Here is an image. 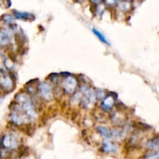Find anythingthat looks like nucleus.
Segmentation results:
<instances>
[{
  "label": "nucleus",
  "instance_id": "obj_6",
  "mask_svg": "<svg viewBox=\"0 0 159 159\" xmlns=\"http://www.w3.org/2000/svg\"><path fill=\"white\" fill-rule=\"evenodd\" d=\"M115 105V98L111 95L106 96L103 98L102 102L100 104V108L102 111L109 112L113 109Z\"/></svg>",
  "mask_w": 159,
  "mask_h": 159
},
{
  "label": "nucleus",
  "instance_id": "obj_2",
  "mask_svg": "<svg viewBox=\"0 0 159 159\" xmlns=\"http://www.w3.org/2000/svg\"><path fill=\"white\" fill-rule=\"evenodd\" d=\"M0 146L6 150H15L18 147V140L15 135L5 134L0 138Z\"/></svg>",
  "mask_w": 159,
  "mask_h": 159
},
{
  "label": "nucleus",
  "instance_id": "obj_14",
  "mask_svg": "<svg viewBox=\"0 0 159 159\" xmlns=\"http://www.w3.org/2000/svg\"><path fill=\"white\" fill-rule=\"evenodd\" d=\"M93 34H94L95 35H96V37H97L98 38H99V40H100L102 42V43H106V44H109L108 40H107V39L106 38V37L103 35V34H102V33L99 32L98 30L95 29V28H93Z\"/></svg>",
  "mask_w": 159,
  "mask_h": 159
},
{
  "label": "nucleus",
  "instance_id": "obj_12",
  "mask_svg": "<svg viewBox=\"0 0 159 159\" xmlns=\"http://www.w3.org/2000/svg\"><path fill=\"white\" fill-rule=\"evenodd\" d=\"M146 148L149 149V151L155 150L159 148V137L153 138L146 142Z\"/></svg>",
  "mask_w": 159,
  "mask_h": 159
},
{
  "label": "nucleus",
  "instance_id": "obj_11",
  "mask_svg": "<svg viewBox=\"0 0 159 159\" xmlns=\"http://www.w3.org/2000/svg\"><path fill=\"white\" fill-rule=\"evenodd\" d=\"M96 131L102 138H105V139H109V138H111L110 130L104 126H98L96 127Z\"/></svg>",
  "mask_w": 159,
  "mask_h": 159
},
{
  "label": "nucleus",
  "instance_id": "obj_1",
  "mask_svg": "<svg viewBox=\"0 0 159 159\" xmlns=\"http://www.w3.org/2000/svg\"><path fill=\"white\" fill-rule=\"evenodd\" d=\"M80 92L82 93V98H81L80 103L84 109L92 108L95 104L96 100L95 92L93 91L89 87L86 85H82L80 88Z\"/></svg>",
  "mask_w": 159,
  "mask_h": 159
},
{
  "label": "nucleus",
  "instance_id": "obj_15",
  "mask_svg": "<svg viewBox=\"0 0 159 159\" xmlns=\"http://www.w3.org/2000/svg\"><path fill=\"white\" fill-rule=\"evenodd\" d=\"M6 57L2 52L0 51V71H3V72H6V66H5V62H6Z\"/></svg>",
  "mask_w": 159,
  "mask_h": 159
},
{
  "label": "nucleus",
  "instance_id": "obj_7",
  "mask_svg": "<svg viewBox=\"0 0 159 159\" xmlns=\"http://www.w3.org/2000/svg\"><path fill=\"white\" fill-rule=\"evenodd\" d=\"M101 151H102V152H104V153L113 154L116 152V151H117V146H116L114 143L111 142V141L106 139L102 141Z\"/></svg>",
  "mask_w": 159,
  "mask_h": 159
},
{
  "label": "nucleus",
  "instance_id": "obj_10",
  "mask_svg": "<svg viewBox=\"0 0 159 159\" xmlns=\"http://www.w3.org/2000/svg\"><path fill=\"white\" fill-rule=\"evenodd\" d=\"M110 134H111V138L113 139L118 141V140H120L124 138V136L125 135V130L124 128L117 127L114 130H110Z\"/></svg>",
  "mask_w": 159,
  "mask_h": 159
},
{
  "label": "nucleus",
  "instance_id": "obj_8",
  "mask_svg": "<svg viewBox=\"0 0 159 159\" xmlns=\"http://www.w3.org/2000/svg\"><path fill=\"white\" fill-rule=\"evenodd\" d=\"M14 18L22 20H34V16L27 12H20V11H12Z\"/></svg>",
  "mask_w": 159,
  "mask_h": 159
},
{
  "label": "nucleus",
  "instance_id": "obj_3",
  "mask_svg": "<svg viewBox=\"0 0 159 159\" xmlns=\"http://www.w3.org/2000/svg\"><path fill=\"white\" fill-rule=\"evenodd\" d=\"M37 90L40 97L45 101H51L53 99V91L51 85L46 82H40L37 86Z\"/></svg>",
  "mask_w": 159,
  "mask_h": 159
},
{
  "label": "nucleus",
  "instance_id": "obj_16",
  "mask_svg": "<svg viewBox=\"0 0 159 159\" xmlns=\"http://www.w3.org/2000/svg\"><path fill=\"white\" fill-rule=\"evenodd\" d=\"M2 20L8 26H10V25L13 24L14 23V17L12 16L9 15V14H6L2 16Z\"/></svg>",
  "mask_w": 159,
  "mask_h": 159
},
{
  "label": "nucleus",
  "instance_id": "obj_13",
  "mask_svg": "<svg viewBox=\"0 0 159 159\" xmlns=\"http://www.w3.org/2000/svg\"><path fill=\"white\" fill-rule=\"evenodd\" d=\"M142 159H159V148L148 152Z\"/></svg>",
  "mask_w": 159,
  "mask_h": 159
},
{
  "label": "nucleus",
  "instance_id": "obj_5",
  "mask_svg": "<svg viewBox=\"0 0 159 159\" xmlns=\"http://www.w3.org/2000/svg\"><path fill=\"white\" fill-rule=\"evenodd\" d=\"M78 82L77 79L71 75H68L62 81V88L64 91L68 94H72L75 93V90L77 88Z\"/></svg>",
  "mask_w": 159,
  "mask_h": 159
},
{
  "label": "nucleus",
  "instance_id": "obj_4",
  "mask_svg": "<svg viewBox=\"0 0 159 159\" xmlns=\"http://www.w3.org/2000/svg\"><path fill=\"white\" fill-rule=\"evenodd\" d=\"M13 40V31L9 27L0 30V47H7Z\"/></svg>",
  "mask_w": 159,
  "mask_h": 159
},
{
  "label": "nucleus",
  "instance_id": "obj_17",
  "mask_svg": "<svg viewBox=\"0 0 159 159\" xmlns=\"http://www.w3.org/2000/svg\"><path fill=\"white\" fill-rule=\"evenodd\" d=\"M101 1L102 0H90V2H91L92 3H93V4H99V3H101Z\"/></svg>",
  "mask_w": 159,
  "mask_h": 159
},
{
  "label": "nucleus",
  "instance_id": "obj_9",
  "mask_svg": "<svg viewBox=\"0 0 159 159\" xmlns=\"http://www.w3.org/2000/svg\"><path fill=\"white\" fill-rule=\"evenodd\" d=\"M116 6L120 12H128L131 9V3L130 0H122L116 2Z\"/></svg>",
  "mask_w": 159,
  "mask_h": 159
}]
</instances>
